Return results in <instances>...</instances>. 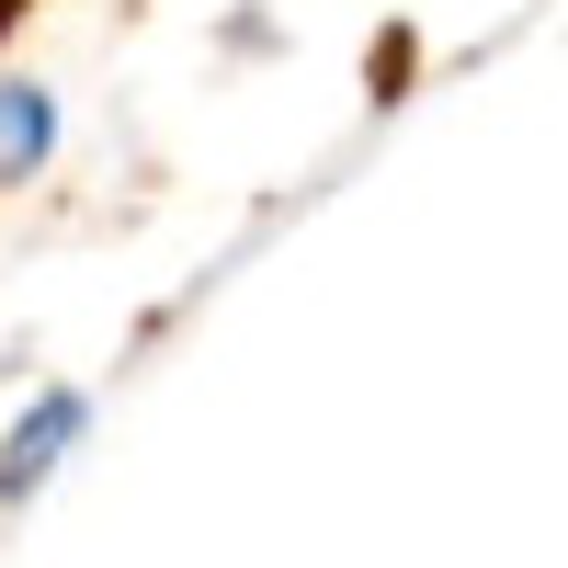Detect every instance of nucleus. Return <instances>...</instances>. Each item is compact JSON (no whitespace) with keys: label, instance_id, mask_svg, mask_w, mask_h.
I'll return each mask as SVG.
<instances>
[{"label":"nucleus","instance_id":"nucleus-1","mask_svg":"<svg viewBox=\"0 0 568 568\" xmlns=\"http://www.w3.org/2000/svg\"><path fill=\"white\" fill-rule=\"evenodd\" d=\"M80 433H91V387H34L12 409V433H0V511H23L45 478H58L80 455Z\"/></svg>","mask_w":568,"mask_h":568},{"label":"nucleus","instance_id":"nucleus-2","mask_svg":"<svg viewBox=\"0 0 568 568\" xmlns=\"http://www.w3.org/2000/svg\"><path fill=\"white\" fill-rule=\"evenodd\" d=\"M45 160H58V91L23 80V69H0V194H23Z\"/></svg>","mask_w":568,"mask_h":568}]
</instances>
